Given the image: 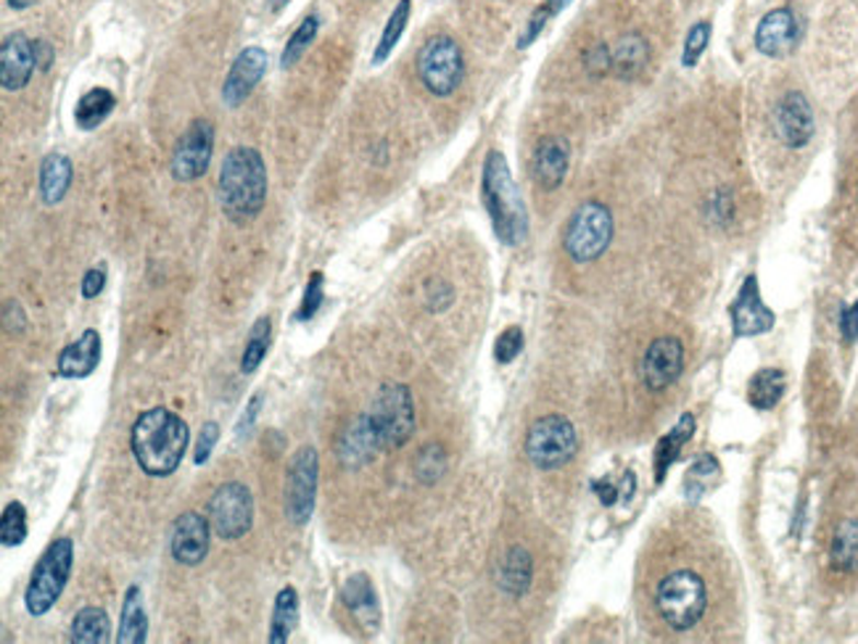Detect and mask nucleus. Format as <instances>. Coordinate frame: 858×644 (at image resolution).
I'll use <instances>...</instances> for the list:
<instances>
[{"instance_id": "f257e3e1", "label": "nucleus", "mask_w": 858, "mask_h": 644, "mask_svg": "<svg viewBox=\"0 0 858 644\" xmlns=\"http://www.w3.org/2000/svg\"><path fill=\"white\" fill-rule=\"evenodd\" d=\"M130 447L140 470L151 479H167L183 465L188 452V425L178 412L151 407L140 412L133 425Z\"/></svg>"}, {"instance_id": "f03ea898", "label": "nucleus", "mask_w": 858, "mask_h": 644, "mask_svg": "<svg viewBox=\"0 0 858 644\" xmlns=\"http://www.w3.org/2000/svg\"><path fill=\"white\" fill-rule=\"evenodd\" d=\"M219 204L225 217L236 225H249L260 217L267 202V166L256 148L236 146L219 170Z\"/></svg>"}, {"instance_id": "7ed1b4c3", "label": "nucleus", "mask_w": 858, "mask_h": 644, "mask_svg": "<svg viewBox=\"0 0 858 644\" xmlns=\"http://www.w3.org/2000/svg\"><path fill=\"white\" fill-rule=\"evenodd\" d=\"M481 198L489 217H492L496 238H500L502 243H507V246L524 243L528 233L526 204L524 198H520V191L515 188L513 175H510L507 170V161L500 151H492L487 161H483Z\"/></svg>"}, {"instance_id": "20e7f679", "label": "nucleus", "mask_w": 858, "mask_h": 644, "mask_svg": "<svg viewBox=\"0 0 858 644\" xmlns=\"http://www.w3.org/2000/svg\"><path fill=\"white\" fill-rule=\"evenodd\" d=\"M655 608L668 629L689 631L700 623L708 608V586L693 568L666 573L655 586Z\"/></svg>"}, {"instance_id": "39448f33", "label": "nucleus", "mask_w": 858, "mask_h": 644, "mask_svg": "<svg viewBox=\"0 0 858 644\" xmlns=\"http://www.w3.org/2000/svg\"><path fill=\"white\" fill-rule=\"evenodd\" d=\"M365 415L378 447L386 452L404 447L415 434V402H412V391L404 383L391 381L380 386Z\"/></svg>"}, {"instance_id": "423d86ee", "label": "nucleus", "mask_w": 858, "mask_h": 644, "mask_svg": "<svg viewBox=\"0 0 858 644\" xmlns=\"http://www.w3.org/2000/svg\"><path fill=\"white\" fill-rule=\"evenodd\" d=\"M72 565H75V544L69 537H59L48 550L43 552V557L37 560L35 571H32L27 595H24V605H27V613L41 618L59 602V597L67 589L69 578H72Z\"/></svg>"}, {"instance_id": "0eeeda50", "label": "nucleus", "mask_w": 858, "mask_h": 644, "mask_svg": "<svg viewBox=\"0 0 858 644\" xmlns=\"http://www.w3.org/2000/svg\"><path fill=\"white\" fill-rule=\"evenodd\" d=\"M616 222L613 211L603 202H584L571 215L563 233V249L568 260L576 264L597 262L610 249Z\"/></svg>"}, {"instance_id": "6e6552de", "label": "nucleus", "mask_w": 858, "mask_h": 644, "mask_svg": "<svg viewBox=\"0 0 858 644\" xmlns=\"http://www.w3.org/2000/svg\"><path fill=\"white\" fill-rule=\"evenodd\" d=\"M417 77L431 95L449 99L466 77V59H462L460 43L449 35H434L431 41H425L421 54H417Z\"/></svg>"}, {"instance_id": "1a4fd4ad", "label": "nucleus", "mask_w": 858, "mask_h": 644, "mask_svg": "<svg viewBox=\"0 0 858 644\" xmlns=\"http://www.w3.org/2000/svg\"><path fill=\"white\" fill-rule=\"evenodd\" d=\"M579 452V436L563 415H545L531 423L526 434V457L534 468L558 470Z\"/></svg>"}, {"instance_id": "9d476101", "label": "nucleus", "mask_w": 858, "mask_h": 644, "mask_svg": "<svg viewBox=\"0 0 858 644\" xmlns=\"http://www.w3.org/2000/svg\"><path fill=\"white\" fill-rule=\"evenodd\" d=\"M209 524L211 531L225 542H236V539L247 537L254 524V497H251L249 486L241 481L222 483L215 494H211L209 507Z\"/></svg>"}, {"instance_id": "9b49d317", "label": "nucleus", "mask_w": 858, "mask_h": 644, "mask_svg": "<svg viewBox=\"0 0 858 644\" xmlns=\"http://www.w3.org/2000/svg\"><path fill=\"white\" fill-rule=\"evenodd\" d=\"M320 481V457L314 447H301L288 462L286 475V518L291 526L305 528L314 513Z\"/></svg>"}, {"instance_id": "f8f14e48", "label": "nucleus", "mask_w": 858, "mask_h": 644, "mask_svg": "<svg viewBox=\"0 0 858 644\" xmlns=\"http://www.w3.org/2000/svg\"><path fill=\"white\" fill-rule=\"evenodd\" d=\"M215 153V127L209 119L191 122L183 138L178 140L175 153H172V177L178 183H193L204 177Z\"/></svg>"}, {"instance_id": "ddd939ff", "label": "nucleus", "mask_w": 858, "mask_h": 644, "mask_svg": "<svg viewBox=\"0 0 858 644\" xmlns=\"http://www.w3.org/2000/svg\"><path fill=\"white\" fill-rule=\"evenodd\" d=\"M209 533L211 524L198 513H183L178 515L175 524H172L170 533V552L172 560L185 568H196L204 563V557L209 555Z\"/></svg>"}, {"instance_id": "4468645a", "label": "nucleus", "mask_w": 858, "mask_h": 644, "mask_svg": "<svg viewBox=\"0 0 858 644\" xmlns=\"http://www.w3.org/2000/svg\"><path fill=\"white\" fill-rule=\"evenodd\" d=\"M653 61V41L640 27H626L610 43V74L621 82L637 80Z\"/></svg>"}, {"instance_id": "2eb2a0df", "label": "nucleus", "mask_w": 858, "mask_h": 644, "mask_svg": "<svg viewBox=\"0 0 858 644\" xmlns=\"http://www.w3.org/2000/svg\"><path fill=\"white\" fill-rule=\"evenodd\" d=\"M774 127H777L779 140L792 151L809 146V140L814 138V112L800 90H790L779 101L777 112H774Z\"/></svg>"}, {"instance_id": "dca6fc26", "label": "nucleus", "mask_w": 858, "mask_h": 644, "mask_svg": "<svg viewBox=\"0 0 858 644\" xmlns=\"http://www.w3.org/2000/svg\"><path fill=\"white\" fill-rule=\"evenodd\" d=\"M684 370V346L676 336H661L648 346L642 359V376L648 389L663 391L679 381Z\"/></svg>"}, {"instance_id": "f3484780", "label": "nucleus", "mask_w": 858, "mask_h": 644, "mask_svg": "<svg viewBox=\"0 0 858 644\" xmlns=\"http://www.w3.org/2000/svg\"><path fill=\"white\" fill-rule=\"evenodd\" d=\"M774 327V312L760 301V288L756 275H747L742 283L737 301L732 304V331L737 338L760 336Z\"/></svg>"}, {"instance_id": "a211bd4d", "label": "nucleus", "mask_w": 858, "mask_h": 644, "mask_svg": "<svg viewBox=\"0 0 858 644\" xmlns=\"http://www.w3.org/2000/svg\"><path fill=\"white\" fill-rule=\"evenodd\" d=\"M264 72H267V54H264L262 48L251 45V48L241 50L238 59L233 61V67H230L228 77H225V85H222L225 106L230 108L241 106V103L254 93V88L260 85Z\"/></svg>"}, {"instance_id": "6ab92c4d", "label": "nucleus", "mask_w": 858, "mask_h": 644, "mask_svg": "<svg viewBox=\"0 0 858 644\" xmlns=\"http://www.w3.org/2000/svg\"><path fill=\"white\" fill-rule=\"evenodd\" d=\"M800 41V24L792 9H774L760 19L756 30V48L769 59L792 54Z\"/></svg>"}, {"instance_id": "aec40b11", "label": "nucleus", "mask_w": 858, "mask_h": 644, "mask_svg": "<svg viewBox=\"0 0 858 644\" xmlns=\"http://www.w3.org/2000/svg\"><path fill=\"white\" fill-rule=\"evenodd\" d=\"M568 164H571V146L563 135H545L534 148L531 170L541 191H558L568 175Z\"/></svg>"}, {"instance_id": "412c9836", "label": "nucleus", "mask_w": 858, "mask_h": 644, "mask_svg": "<svg viewBox=\"0 0 858 644\" xmlns=\"http://www.w3.org/2000/svg\"><path fill=\"white\" fill-rule=\"evenodd\" d=\"M35 43H30L22 32L9 35L0 45V82L5 90H22L30 85L35 74Z\"/></svg>"}, {"instance_id": "4be33fe9", "label": "nucleus", "mask_w": 858, "mask_h": 644, "mask_svg": "<svg viewBox=\"0 0 858 644\" xmlns=\"http://www.w3.org/2000/svg\"><path fill=\"white\" fill-rule=\"evenodd\" d=\"M101 363V333L88 327L75 344L64 346L59 359H56V372L69 381H82V378L93 376L95 367Z\"/></svg>"}, {"instance_id": "5701e85b", "label": "nucleus", "mask_w": 858, "mask_h": 644, "mask_svg": "<svg viewBox=\"0 0 858 644\" xmlns=\"http://www.w3.org/2000/svg\"><path fill=\"white\" fill-rule=\"evenodd\" d=\"M341 602L350 613L357 618V623L365 631H378L380 626V608L376 597V586H373L367 573H354L352 578H346V584L341 586Z\"/></svg>"}, {"instance_id": "b1692460", "label": "nucleus", "mask_w": 858, "mask_h": 644, "mask_svg": "<svg viewBox=\"0 0 858 644\" xmlns=\"http://www.w3.org/2000/svg\"><path fill=\"white\" fill-rule=\"evenodd\" d=\"M378 452L380 447L376 436H373L370 423H367V415L346 425V430L339 439V457L346 468H363L365 462H370Z\"/></svg>"}, {"instance_id": "393cba45", "label": "nucleus", "mask_w": 858, "mask_h": 644, "mask_svg": "<svg viewBox=\"0 0 858 644\" xmlns=\"http://www.w3.org/2000/svg\"><path fill=\"white\" fill-rule=\"evenodd\" d=\"M531 578H534V563L531 555H528L526 547H510L502 557L500 571H496V584L500 589L510 597H524L528 589H531Z\"/></svg>"}, {"instance_id": "a878e982", "label": "nucleus", "mask_w": 858, "mask_h": 644, "mask_svg": "<svg viewBox=\"0 0 858 644\" xmlns=\"http://www.w3.org/2000/svg\"><path fill=\"white\" fill-rule=\"evenodd\" d=\"M72 161L64 153H48L41 164V196L48 206L64 202L69 185H72Z\"/></svg>"}, {"instance_id": "bb28decb", "label": "nucleus", "mask_w": 858, "mask_h": 644, "mask_svg": "<svg viewBox=\"0 0 858 644\" xmlns=\"http://www.w3.org/2000/svg\"><path fill=\"white\" fill-rule=\"evenodd\" d=\"M148 634V618L144 608V591L138 584H133L125 591V600H122V616H119V644H144Z\"/></svg>"}, {"instance_id": "cd10ccee", "label": "nucleus", "mask_w": 858, "mask_h": 644, "mask_svg": "<svg viewBox=\"0 0 858 644\" xmlns=\"http://www.w3.org/2000/svg\"><path fill=\"white\" fill-rule=\"evenodd\" d=\"M299 623V595L294 586H283L275 597L273 618H270V644H286Z\"/></svg>"}, {"instance_id": "c85d7f7f", "label": "nucleus", "mask_w": 858, "mask_h": 644, "mask_svg": "<svg viewBox=\"0 0 858 644\" xmlns=\"http://www.w3.org/2000/svg\"><path fill=\"white\" fill-rule=\"evenodd\" d=\"M75 644H106L112 642V621L103 608H82L72 618V636Z\"/></svg>"}, {"instance_id": "c756f323", "label": "nucleus", "mask_w": 858, "mask_h": 644, "mask_svg": "<svg viewBox=\"0 0 858 644\" xmlns=\"http://www.w3.org/2000/svg\"><path fill=\"white\" fill-rule=\"evenodd\" d=\"M785 372L779 367H764L747 386V402L756 410H774L785 394Z\"/></svg>"}, {"instance_id": "7c9ffc66", "label": "nucleus", "mask_w": 858, "mask_h": 644, "mask_svg": "<svg viewBox=\"0 0 858 644\" xmlns=\"http://www.w3.org/2000/svg\"><path fill=\"white\" fill-rule=\"evenodd\" d=\"M114 106H117V99H114L112 90L106 88L88 90L75 108L77 127H80V130H95V127L114 112Z\"/></svg>"}, {"instance_id": "2f4dec72", "label": "nucleus", "mask_w": 858, "mask_h": 644, "mask_svg": "<svg viewBox=\"0 0 858 644\" xmlns=\"http://www.w3.org/2000/svg\"><path fill=\"white\" fill-rule=\"evenodd\" d=\"M830 563L835 571H858V520H845L837 526L830 547Z\"/></svg>"}, {"instance_id": "473e14b6", "label": "nucleus", "mask_w": 858, "mask_h": 644, "mask_svg": "<svg viewBox=\"0 0 858 644\" xmlns=\"http://www.w3.org/2000/svg\"><path fill=\"white\" fill-rule=\"evenodd\" d=\"M695 436V415H682V421L674 425V430L661 439V444L655 447V468H657V481H663L668 465H674V460L679 457L682 447Z\"/></svg>"}, {"instance_id": "72a5a7b5", "label": "nucleus", "mask_w": 858, "mask_h": 644, "mask_svg": "<svg viewBox=\"0 0 858 644\" xmlns=\"http://www.w3.org/2000/svg\"><path fill=\"white\" fill-rule=\"evenodd\" d=\"M270 336H273V320L270 318H260L254 325H251L247 349H243V357H241V372L251 376V372L260 370L262 359L267 357Z\"/></svg>"}, {"instance_id": "f704fd0d", "label": "nucleus", "mask_w": 858, "mask_h": 644, "mask_svg": "<svg viewBox=\"0 0 858 644\" xmlns=\"http://www.w3.org/2000/svg\"><path fill=\"white\" fill-rule=\"evenodd\" d=\"M27 539V510H24L22 502H9L3 507V518H0V544L5 550H14V547L24 544Z\"/></svg>"}, {"instance_id": "c9c22d12", "label": "nucleus", "mask_w": 858, "mask_h": 644, "mask_svg": "<svg viewBox=\"0 0 858 644\" xmlns=\"http://www.w3.org/2000/svg\"><path fill=\"white\" fill-rule=\"evenodd\" d=\"M408 19H410V0H399V5L393 9V14L389 16V24H386L384 35H380V43L376 48V54H373V64H384L386 59L391 56V50L397 48L399 37H402L404 27H408Z\"/></svg>"}, {"instance_id": "e433bc0d", "label": "nucleus", "mask_w": 858, "mask_h": 644, "mask_svg": "<svg viewBox=\"0 0 858 644\" xmlns=\"http://www.w3.org/2000/svg\"><path fill=\"white\" fill-rule=\"evenodd\" d=\"M320 30V19L318 16H307L305 22H301V27L294 32L291 37H288L286 48H283V56H281V67L283 69H291L294 64H299L301 56L307 54L309 45H312L314 35H318Z\"/></svg>"}, {"instance_id": "4c0bfd02", "label": "nucleus", "mask_w": 858, "mask_h": 644, "mask_svg": "<svg viewBox=\"0 0 858 644\" xmlns=\"http://www.w3.org/2000/svg\"><path fill=\"white\" fill-rule=\"evenodd\" d=\"M444 468H447V455H444V449L438 447V444H428V447L421 449L415 468L417 479L423 483H436L444 475Z\"/></svg>"}, {"instance_id": "58836bf2", "label": "nucleus", "mask_w": 858, "mask_h": 644, "mask_svg": "<svg viewBox=\"0 0 858 644\" xmlns=\"http://www.w3.org/2000/svg\"><path fill=\"white\" fill-rule=\"evenodd\" d=\"M322 301H325V278H322V273H312V278H309L305 288V299H301L299 312H296V320L299 322L312 320L314 314L320 312Z\"/></svg>"}, {"instance_id": "ea45409f", "label": "nucleus", "mask_w": 858, "mask_h": 644, "mask_svg": "<svg viewBox=\"0 0 858 644\" xmlns=\"http://www.w3.org/2000/svg\"><path fill=\"white\" fill-rule=\"evenodd\" d=\"M524 352V331L518 325H510L500 333L494 344V357L500 365H510L518 354Z\"/></svg>"}, {"instance_id": "a19ab883", "label": "nucleus", "mask_w": 858, "mask_h": 644, "mask_svg": "<svg viewBox=\"0 0 858 644\" xmlns=\"http://www.w3.org/2000/svg\"><path fill=\"white\" fill-rule=\"evenodd\" d=\"M584 69H586V74L595 77V80L608 77L610 74V43H605V41L592 43L590 48L584 50Z\"/></svg>"}, {"instance_id": "79ce46f5", "label": "nucleus", "mask_w": 858, "mask_h": 644, "mask_svg": "<svg viewBox=\"0 0 858 644\" xmlns=\"http://www.w3.org/2000/svg\"><path fill=\"white\" fill-rule=\"evenodd\" d=\"M708 37H711V24L708 22H700L698 27H693V32H689L687 45H684V64H687V67H695V61L700 59V54L708 45Z\"/></svg>"}, {"instance_id": "37998d69", "label": "nucleus", "mask_w": 858, "mask_h": 644, "mask_svg": "<svg viewBox=\"0 0 858 644\" xmlns=\"http://www.w3.org/2000/svg\"><path fill=\"white\" fill-rule=\"evenodd\" d=\"M217 439H219V425L215 421L204 423L202 434H198L196 449H193V462H196V465H206V462H209L211 452H215Z\"/></svg>"}, {"instance_id": "c03bdc74", "label": "nucleus", "mask_w": 858, "mask_h": 644, "mask_svg": "<svg viewBox=\"0 0 858 644\" xmlns=\"http://www.w3.org/2000/svg\"><path fill=\"white\" fill-rule=\"evenodd\" d=\"M716 473H719V462H716V457L702 455L700 460L695 462V468L687 473V479H695V486H708V481H711ZM695 486H687V497L695 492Z\"/></svg>"}, {"instance_id": "a18cd8bd", "label": "nucleus", "mask_w": 858, "mask_h": 644, "mask_svg": "<svg viewBox=\"0 0 858 644\" xmlns=\"http://www.w3.org/2000/svg\"><path fill=\"white\" fill-rule=\"evenodd\" d=\"M451 296H455V291H451V286L447 280H434L428 286V309L431 312H442V309H447L451 304Z\"/></svg>"}, {"instance_id": "49530a36", "label": "nucleus", "mask_w": 858, "mask_h": 644, "mask_svg": "<svg viewBox=\"0 0 858 644\" xmlns=\"http://www.w3.org/2000/svg\"><path fill=\"white\" fill-rule=\"evenodd\" d=\"M260 410H262V394H254V396H251L249 407L243 410L241 421H238V428H236V436H238V439H243V436H249V434H251V428H254L256 415H260Z\"/></svg>"}, {"instance_id": "de8ad7c7", "label": "nucleus", "mask_w": 858, "mask_h": 644, "mask_svg": "<svg viewBox=\"0 0 858 644\" xmlns=\"http://www.w3.org/2000/svg\"><path fill=\"white\" fill-rule=\"evenodd\" d=\"M840 333H843L845 344H854V341L858 338V301H854L850 307H843Z\"/></svg>"}, {"instance_id": "09e8293b", "label": "nucleus", "mask_w": 858, "mask_h": 644, "mask_svg": "<svg viewBox=\"0 0 858 644\" xmlns=\"http://www.w3.org/2000/svg\"><path fill=\"white\" fill-rule=\"evenodd\" d=\"M103 286H106V269H88L85 278H82V296H85V299H95V296L103 291Z\"/></svg>"}, {"instance_id": "8fccbe9b", "label": "nucleus", "mask_w": 858, "mask_h": 644, "mask_svg": "<svg viewBox=\"0 0 858 644\" xmlns=\"http://www.w3.org/2000/svg\"><path fill=\"white\" fill-rule=\"evenodd\" d=\"M592 488H595V494H597L599 502H603L605 507H613V505H616L618 499H621V497H618V486H613V483L597 481L595 486H592Z\"/></svg>"}, {"instance_id": "3c124183", "label": "nucleus", "mask_w": 858, "mask_h": 644, "mask_svg": "<svg viewBox=\"0 0 858 644\" xmlns=\"http://www.w3.org/2000/svg\"><path fill=\"white\" fill-rule=\"evenodd\" d=\"M35 59H37V67H41L43 72H48L50 64H54V48H50V43L35 41Z\"/></svg>"}, {"instance_id": "603ef678", "label": "nucleus", "mask_w": 858, "mask_h": 644, "mask_svg": "<svg viewBox=\"0 0 858 644\" xmlns=\"http://www.w3.org/2000/svg\"><path fill=\"white\" fill-rule=\"evenodd\" d=\"M634 483H637L634 473H631V470H626V473H624V494H621V502H629V499H631V494H634Z\"/></svg>"}, {"instance_id": "864d4df0", "label": "nucleus", "mask_w": 858, "mask_h": 644, "mask_svg": "<svg viewBox=\"0 0 858 644\" xmlns=\"http://www.w3.org/2000/svg\"><path fill=\"white\" fill-rule=\"evenodd\" d=\"M568 3H571V0H545V5H547V11H550V14L554 16V14H558V11L560 9H565V5Z\"/></svg>"}, {"instance_id": "5fc2aeb1", "label": "nucleus", "mask_w": 858, "mask_h": 644, "mask_svg": "<svg viewBox=\"0 0 858 644\" xmlns=\"http://www.w3.org/2000/svg\"><path fill=\"white\" fill-rule=\"evenodd\" d=\"M9 3H11V5H14V9H24V5H27V3H30V0H9Z\"/></svg>"}, {"instance_id": "6e6d98bb", "label": "nucleus", "mask_w": 858, "mask_h": 644, "mask_svg": "<svg viewBox=\"0 0 858 644\" xmlns=\"http://www.w3.org/2000/svg\"><path fill=\"white\" fill-rule=\"evenodd\" d=\"M283 3H286V0H273V9L277 11V9H281V5H283Z\"/></svg>"}]
</instances>
